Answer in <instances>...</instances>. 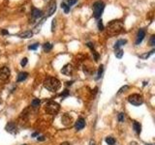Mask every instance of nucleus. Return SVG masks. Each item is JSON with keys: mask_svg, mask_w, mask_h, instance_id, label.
I'll return each mask as SVG.
<instances>
[{"mask_svg": "<svg viewBox=\"0 0 155 145\" xmlns=\"http://www.w3.org/2000/svg\"><path fill=\"white\" fill-rule=\"evenodd\" d=\"M32 36H33V32H31V31H24L18 35V37L22 38V39H29Z\"/></svg>", "mask_w": 155, "mask_h": 145, "instance_id": "nucleus-15", "label": "nucleus"}, {"mask_svg": "<svg viewBox=\"0 0 155 145\" xmlns=\"http://www.w3.org/2000/svg\"><path fill=\"white\" fill-rule=\"evenodd\" d=\"M118 121L121 122V123L124 122V114L123 113H119V114H118Z\"/></svg>", "mask_w": 155, "mask_h": 145, "instance_id": "nucleus-32", "label": "nucleus"}, {"mask_svg": "<svg viewBox=\"0 0 155 145\" xmlns=\"http://www.w3.org/2000/svg\"><path fill=\"white\" fill-rule=\"evenodd\" d=\"M10 75H11V72L9 70V68L7 67H2L0 69V79L1 80H6L10 78Z\"/></svg>", "mask_w": 155, "mask_h": 145, "instance_id": "nucleus-7", "label": "nucleus"}, {"mask_svg": "<svg viewBox=\"0 0 155 145\" xmlns=\"http://www.w3.org/2000/svg\"><path fill=\"white\" fill-rule=\"evenodd\" d=\"M60 145H70V143H69V142H67V141H65V142H62Z\"/></svg>", "mask_w": 155, "mask_h": 145, "instance_id": "nucleus-37", "label": "nucleus"}, {"mask_svg": "<svg viewBox=\"0 0 155 145\" xmlns=\"http://www.w3.org/2000/svg\"><path fill=\"white\" fill-rule=\"evenodd\" d=\"M60 109V105L54 102V101H48L45 105V110H46V113L50 114V115H55L57 114L58 111Z\"/></svg>", "mask_w": 155, "mask_h": 145, "instance_id": "nucleus-3", "label": "nucleus"}, {"mask_svg": "<svg viewBox=\"0 0 155 145\" xmlns=\"http://www.w3.org/2000/svg\"><path fill=\"white\" fill-rule=\"evenodd\" d=\"M128 102L135 106H139L143 104V98L140 94H132L128 97Z\"/></svg>", "mask_w": 155, "mask_h": 145, "instance_id": "nucleus-5", "label": "nucleus"}, {"mask_svg": "<svg viewBox=\"0 0 155 145\" xmlns=\"http://www.w3.org/2000/svg\"><path fill=\"white\" fill-rule=\"evenodd\" d=\"M45 19H46V17H44V18H43V19H42V20L40 21V24L38 23V24H37V25L35 26V28H34V29H35V31H34V32H35V33H37V32H38V31H40V28H41V26H42V24L44 23V21H45Z\"/></svg>", "mask_w": 155, "mask_h": 145, "instance_id": "nucleus-24", "label": "nucleus"}, {"mask_svg": "<svg viewBox=\"0 0 155 145\" xmlns=\"http://www.w3.org/2000/svg\"><path fill=\"white\" fill-rule=\"evenodd\" d=\"M130 145H138V143H137V142H134V141H133V142H131V143H130Z\"/></svg>", "mask_w": 155, "mask_h": 145, "instance_id": "nucleus-39", "label": "nucleus"}, {"mask_svg": "<svg viewBox=\"0 0 155 145\" xmlns=\"http://www.w3.org/2000/svg\"><path fill=\"white\" fill-rule=\"evenodd\" d=\"M55 21H56L55 19H53V20H52V24H51V31H52V32L54 31V25H55Z\"/></svg>", "mask_w": 155, "mask_h": 145, "instance_id": "nucleus-34", "label": "nucleus"}, {"mask_svg": "<svg viewBox=\"0 0 155 145\" xmlns=\"http://www.w3.org/2000/svg\"><path fill=\"white\" fill-rule=\"evenodd\" d=\"M133 128H134V131L136 132V133H138V134L140 133V132H141V125L140 124L139 122L135 121L133 123Z\"/></svg>", "mask_w": 155, "mask_h": 145, "instance_id": "nucleus-16", "label": "nucleus"}, {"mask_svg": "<svg viewBox=\"0 0 155 145\" xmlns=\"http://www.w3.org/2000/svg\"><path fill=\"white\" fill-rule=\"evenodd\" d=\"M43 16V13L41 10L37 9V8H33L32 9V17L33 18H39Z\"/></svg>", "mask_w": 155, "mask_h": 145, "instance_id": "nucleus-13", "label": "nucleus"}, {"mask_svg": "<svg viewBox=\"0 0 155 145\" xmlns=\"http://www.w3.org/2000/svg\"><path fill=\"white\" fill-rule=\"evenodd\" d=\"M60 96H61L62 99H64V98H66V97L69 96V91L66 89V90H64L63 92H62L61 94H60Z\"/></svg>", "mask_w": 155, "mask_h": 145, "instance_id": "nucleus-27", "label": "nucleus"}, {"mask_svg": "<svg viewBox=\"0 0 155 145\" xmlns=\"http://www.w3.org/2000/svg\"><path fill=\"white\" fill-rule=\"evenodd\" d=\"M5 130H6L8 132L12 133V134L16 133V126L15 123H13V122L8 123V124L6 125V127H5Z\"/></svg>", "mask_w": 155, "mask_h": 145, "instance_id": "nucleus-10", "label": "nucleus"}, {"mask_svg": "<svg viewBox=\"0 0 155 145\" xmlns=\"http://www.w3.org/2000/svg\"><path fill=\"white\" fill-rule=\"evenodd\" d=\"M155 45V36L154 35H152L151 36V38H150V46H154Z\"/></svg>", "mask_w": 155, "mask_h": 145, "instance_id": "nucleus-33", "label": "nucleus"}, {"mask_svg": "<svg viewBox=\"0 0 155 145\" xmlns=\"http://www.w3.org/2000/svg\"><path fill=\"white\" fill-rule=\"evenodd\" d=\"M128 89H129V86H128V85H125V86L121 87V88L119 89V91H118V93H117V94H121V93L125 92V91H126V90H128Z\"/></svg>", "mask_w": 155, "mask_h": 145, "instance_id": "nucleus-26", "label": "nucleus"}, {"mask_svg": "<svg viewBox=\"0 0 155 145\" xmlns=\"http://www.w3.org/2000/svg\"><path fill=\"white\" fill-rule=\"evenodd\" d=\"M126 43H127V41H126V40H123V39L118 40V41H116V43L114 44L113 48H114V49H115V48H120V47H121V46H124Z\"/></svg>", "mask_w": 155, "mask_h": 145, "instance_id": "nucleus-17", "label": "nucleus"}, {"mask_svg": "<svg viewBox=\"0 0 155 145\" xmlns=\"http://www.w3.org/2000/svg\"><path fill=\"white\" fill-rule=\"evenodd\" d=\"M105 140H106L107 144L108 145H114V143H115V139L112 136H107Z\"/></svg>", "mask_w": 155, "mask_h": 145, "instance_id": "nucleus-21", "label": "nucleus"}, {"mask_svg": "<svg viewBox=\"0 0 155 145\" xmlns=\"http://www.w3.org/2000/svg\"><path fill=\"white\" fill-rule=\"evenodd\" d=\"M144 37H145V31L143 30V29H140L138 34H137V39H136V45L138 46L140 45L141 42H142V40L144 39Z\"/></svg>", "mask_w": 155, "mask_h": 145, "instance_id": "nucleus-11", "label": "nucleus"}, {"mask_svg": "<svg viewBox=\"0 0 155 145\" xmlns=\"http://www.w3.org/2000/svg\"><path fill=\"white\" fill-rule=\"evenodd\" d=\"M51 48H52V45H51L50 43H46V44L43 45V49H44V51H46V52L50 51Z\"/></svg>", "mask_w": 155, "mask_h": 145, "instance_id": "nucleus-18", "label": "nucleus"}, {"mask_svg": "<svg viewBox=\"0 0 155 145\" xmlns=\"http://www.w3.org/2000/svg\"><path fill=\"white\" fill-rule=\"evenodd\" d=\"M124 25L123 22L121 20H112L108 24V28L107 31L108 34L110 36H115L118 35L123 31Z\"/></svg>", "mask_w": 155, "mask_h": 145, "instance_id": "nucleus-1", "label": "nucleus"}, {"mask_svg": "<svg viewBox=\"0 0 155 145\" xmlns=\"http://www.w3.org/2000/svg\"><path fill=\"white\" fill-rule=\"evenodd\" d=\"M36 135H38V132H34L33 134H32V136L34 137V136H36Z\"/></svg>", "mask_w": 155, "mask_h": 145, "instance_id": "nucleus-40", "label": "nucleus"}, {"mask_svg": "<svg viewBox=\"0 0 155 145\" xmlns=\"http://www.w3.org/2000/svg\"><path fill=\"white\" fill-rule=\"evenodd\" d=\"M2 34H3V35H6V34H9V32L6 31V30H2Z\"/></svg>", "mask_w": 155, "mask_h": 145, "instance_id": "nucleus-36", "label": "nucleus"}, {"mask_svg": "<svg viewBox=\"0 0 155 145\" xmlns=\"http://www.w3.org/2000/svg\"><path fill=\"white\" fill-rule=\"evenodd\" d=\"M154 51H155L154 49H152V50H151V51H149L148 53H144V54H140V57L141 59H147V58H148V57H149L150 55H152V54L154 53Z\"/></svg>", "mask_w": 155, "mask_h": 145, "instance_id": "nucleus-22", "label": "nucleus"}, {"mask_svg": "<svg viewBox=\"0 0 155 145\" xmlns=\"http://www.w3.org/2000/svg\"><path fill=\"white\" fill-rule=\"evenodd\" d=\"M61 8L64 10L65 14H68V13H69V11H70V7H69L66 3H61Z\"/></svg>", "mask_w": 155, "mask_h": 145, "instance_id": "nucleus-25", "label": "nucleus"}, {"mask_svg": "<svg viewBox=\"0 0 155 145\" xmlns=\"http://www.w3.org/2000/svg\"><path fill=\"white\" fill-rule=\"evenodd\" d=\"M55 10H56V2L53 0V1H51L50 4H49V9H48V11H47V16H52V15L54 14Z\"/></svg>", "mask_w": 155, "mask_h": 145, "instance_id": "nucleus-12", "label": "nucleus"}, {"mask_svg": "<svg viewBox=\"0 0 155 145\" xmlns=\"http://www.w3.org/2000/svg\"><path fill=\"white\" fill-rule=\"evenodd\" d=\"M84 126H85V120L83 119V118H78L77 121L75 122V128L77 131H80V130H82L84 128Z\"/></svg>", "mask_w": 155, "mask_h": 145, "instance_id": "nucleus-9", "label": "nucleus"}, {"mask_svg": "<svg viewBox=\"0 0 155 145\" xmlns=\"http://www.w3.org/2000/svg\"><path fill=\"white\" fill-rule=\"evenodd\" d=\"M145 145H153V144H149V143H145Z\"/></svg>", "mask_w": 155, "mask_h": 145, "instance_id": "nucleus-41", "label": "nucleus"}, {"mask_svg": "<svg viewBox=\"0 0 155 145\" xmlns=\"http://www.w3.org/2000/svg\"><path fill=\"white\" fill-rule=\"evenodd\" d=\"M89 145H95V141H94V140H90V142H89Z\"/></svg>", "mask_w": 155, "mask_h": 145, "instance_id": "nucleus-38", "label": "nucleus"}, {"mask_svg": "<svg viewBox=\"0 0 155 145\" xmlns=\"http://www.w3.org/2000/svg\"><path fill=\"white\" fill-rule=\"evenodd\" d=\"M39 47V44H33V45H31L28 47V49H33V50H35V49H37V48Z\"/></svg>", "mask_w": 155, "mask_h": 145, "instance_id": "nucleus-31", "label": "nucleus"}, {"mask_svg": "<svg viewBox=\"0 0 155 145\" xmlns=\"http://www.w3.org/2000/svg\"><path fill=\"white\" fill-rule=\"evenodd\" d=\"M115 56L118 59L122 58V56H123V50L121 48H115Z\"/></svg>", "mask_w": 155, "mask_h": 145, "instance_id": "nucleus-19", "label": "nucleus"}, {"mask_svg": "<svg viewBox=\"0 0 155 145\" xmlns=\"http://www.w3.org/2000/svg\"><path fill=\"white\" fill-rule=\"evenodd\" d=\"M77 2H78V0H68L66 4H67L69 7H71V6H73L74 4H76Z\"/></svg>", "mask_w": 155, "mask_h": 145, "instance_id": "nucleus-28", "label": "nucleus"}, {"mask_svg": "<svg viewBox=\"0 0 155 145\" xmlns=\"http://www.w3.org/2000/svg\"><path fill=\"white\" fill-rule=\"evenodd\" d=\"M73 71H74V68H73V65L72 64H66L61 70V73L65 76H68L70 77L72 74H73Z\"/></svg>", "mask_w": 155, "mask_h": 145, "instance_id": "nucleus-8", "label": "nucleus"}, {"mask_svg": "<svg viewBox=\"0 0 155 145\" xmlns=\"http://www.w3.org/2000/svg\"><path fill=\"white\" fill-rule=\"evenodd\" d=\"M61 122L62 124L66 127H70L74 124V119L72 116H70L69 114H64L61 118Z\"/></svg>", "mask_w": 155, "mask_h": 145, "instance_id": "nucleus-6", "label": "nucleus"}, {"mask_svg": "<svg viewBox=\"0 0 155 145\" xmlns=\"http://www.w3.org/2000/svg\"><path fill=\"white\" fill-rule=\"evenodd\" d=\"M40 104H41V101H40L39 99H34V100L31 102V105H32V106H33L34 108H38L39 105H40Z\"/></svg>", "mask_w": 155, "mask_h": 145, "instance_id": "nucleus-20", "label": "nucleus"}, {"mask_svg": "<svg viewBox=\"0 0 155 145\" xmlns=\"http://www.w3.org/2000/svg\"><path fill=\"white\" fill-rule=\"evenodd\" d=\"M27 77H28V73H26V72H21V73L18 74L16 80H17V82H21V81L25 80V79H27Z\"/></svg>", "mask_w": 155, "mask_h": 145, "instance_id": "nucleus-14", "label": "nucleus"}, {"mask_svg": "<svg viewBox=\"0 0 155 145\" xmlns=\"http://www.w3.org/2000/svg\"><path fill=\"white\" fill-rule=\"evenodd\" d=\"M39 141H44L46 138H45V136H38V138H37Z\"/></svg>", "mask_w": 155, "mask_h": 145, "instance_id": "nucleus-35", "label": "nucleus"}, {"mask_svg": "<svg viewBox=\"0 0 155 145\" xmlns=\"http://www.w3.org/2000/svg\"><path fill=\"white\" fill-rule=\"evenodd\" d=\"M98 29L100 31H102L104 29V26H103V22H102V19L101 20H98Z\"/></svg>", "mask_w": 155, "mask_h": 145, "instance_id": "nucleus-29", "label": "nucleus"}, {"mask_svg": "<svg viewBox=\"0 0 155 145\" xmlns=\"http://www.w3.org/2000/svg\"><path fill=\"white\" fill-rule=\"evenodd\" d=\"M44 87L50 92H56L61 87V82L56 78L53 77H47L44 80Z\"/></svg>", "mask_w": 155, "mask_h": 145, "instance_id": "nucleus-2", "label": "nucleus"}, {"mask_svg": "<svg viewBox=\"0 0 155 145\" xmlns=\"http://www.w3.org/2000/svg\"><path fill=\"white\" fill-rule=\"evenodd\" d=\"M103 71H104V66L101 65L99 67V70H98V73H97V77H96V79H99L101 77H102V74H103Z\"/></svg>", "mask_w": 155, "mask_h": 145, "instance_id": "nucleus-23", "label": "nucleus"}, {"mask_svg": "<svg viewBox=\"0 0 155 145\" xmlns=\"http://www.w3.org/2000/svg\"><path fill=\"white\" fill-rule=\"evenodd\" d=\"M23 145H26V144H23Z\"/></svg>", "mask_w": 155, "mask_h": 145, "instance_id": "nucleus-42", "label": "nucleus"}, {"mask_svg": "<svg viewBox=\"0 0 155 145\" xmlns=\"http://www.w3.org/2000/svg\"><path fill=\"white\" fill-rule=\"evenodd\" d=\"M105 9V3L101 0L99 1H96L94 4H93V16L95 18H100L102 14H103V11Z\"/></svg>", "mask_w": 155, "mask_h": 145, "instance_id": "nucleus-4", "label": "nucleus"}, {"mask_svg": "<svg viewBox=\"0 0 155 145\" xmlns=\"http://www.w3.org/2000/svg\"><path fill=\"white\" fill-rule=\"evenodd\" d=\"M27 62H28V60H27V58L25 57V58L21 59V61H20V65H21L22 67H24V66H26V64H27Z\"/></svg>", "mask_w": 155, "mask_h": 145, "instance_id": "nucleus-30", "label": "nucleus"}]
</instances>
